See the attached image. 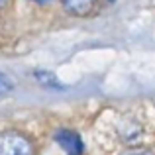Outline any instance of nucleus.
Listing matches in <instances>:
<instances>
[{
	"instance_id": "obj_1",
	"label": "nucleus",
	"mask_w": 155,
	"mask_h": 155,
	"mask_svg": "<svg viewBox=\"0 0 155 155\" xmlns=\"http://www.w3.org/2000/svg\"><path fill=\"white\" fill-rule=\"evenodd\" d=\"M0 155H34V149L22 134L6 132L0 136Z\"/></svg>"
},
{
	"instance_id": "obj_2",
	"label": "nucleus",
	"mask_w": 155,
	"mask_h": 155,
	"mask_svg": "<svg viewBox=\"0 0 155 155\" xmlns=\"http://www.w3.org/2000/svg\"><path fill=\"white\" fill-rule=\"evenodd\" d=\"M57 141H59V145L65 149V151H69V155H79L83 151V141H81V137L77 136V134L73 132H59L57 134Z\"/></svg>"
},
{
	"instance_id": "obj_3",
	"label": "nucleus",
	"mask_w": 155,
	"mask_h": 155,
	"mask_svg": "<svg viewBox=\"0 0 155 155\" xmlns=\"http://www.w3.org/2000/svg\"><path fill=\"white\" fill-rule=\"evenodd\" d=\"M96 2L98 0H65V8L75 16H88L94 10Z\"/></svg>"
},
{
	"instance_id": "obj_4",
	"label": "nucleus",
	"mask_w": 155,
	"mask_h": 155,
	"mask_svg": "<svg viewBox=\"0 0 155 155\" xmlns=\"http://www.w3.org/2000/svg\"><path fill=\"white\" fill-rule=\"evenodd\" d=\"M35 79L43 84V87H55V88H61V83L55 79V75L51 73H45V71H35Z\"/></svg>"
},
{
	"instance_id": "obj_5",
	"label": "nucleus",
	"mask_w": 155,
	"mask_h": 155,
	"mask_svg": "<svg viewBox=\"0 0 155 155\" xmlns=\"http://www.w3.org/2000/svg\"><path fill=\"white\" fill-rule=\"evenodd\" d=\"M12 88H14V87H12L10 79H8L4 73H0V96H2V94H8Z\"/></svg>"
},
{
	"instance_id": "obj_6",
	"label": "nucleus",
	"mask_w": 155,
	"mask_h": 155,
	"mask_svg": "<svg viewBox=\"0 0 155 155\" xmlns=\"http://www.w3.org/2000/svg\"><path fill=\"white\" fill-rule=\"evenodd\" d=\"M12 4V0H0V10H4V8H8Z\"/></svg>"
},
{
	"instance_id": "obj_7",
	"label": "nucleus",
	"mask_w": 155,
	"mask_h": 155,
	"mask_svg": "<svg viewBox=\"0 0 155 155\" xmlns=\"http://www.w3.org/2000/svg\"><path fill=\"white\" fill-rule=\"evenodd\" d=\"M34 2H38V4H45V2H51V0H34Z\"/></svg>"
},
{
	"instance_id": "obj_8",
	"label": "nucleus",
	"mask_w": 155,
	"mask_h": 155,
	"mask_svg": "<svg viewBox=\"0 0 155 155\" xmlns=\"http://www.w3.org/2000/svg\"><path fill=\"white\" fill-rule=\"evenodd\" d=\"M134 155H149V153H134Z\"/></svg>"
}]
</instances>
